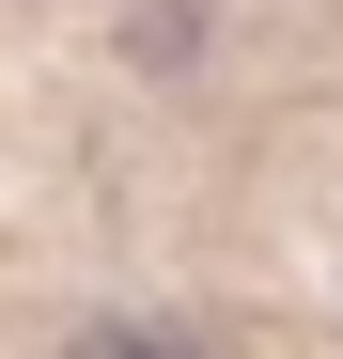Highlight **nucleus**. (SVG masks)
<instances>
[{
	"mask_svg": "<svg viewBox=\"0 0 343 359\" xmlns=\"http://www.w3.org/2000/svg\"><path fill=\"white\" fill-rule=\"evenodd\" d=\"M63 359H188V344H172V328H78Z\"/></svg>",
	"mask_w": 343,
	"mask_h": 359,
	"instance_id": "1",
	"label": "nucleus"
}]
</instances>
